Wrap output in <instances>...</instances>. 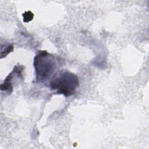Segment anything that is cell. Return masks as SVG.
Instances as JSON below:
<instances>
[{"label": "cell", "instance_id": "cell-1", "mask_svg": "<svg viewBox=\"0 0 149 149\" xmlns=\"http://www.w3.org/2000/svg\"><path fill=\"white\" fill-rule=\"evenodd\" d=\"M60 58L47 51H39L34 58L36 81L43 83L49 80L58 71Z\"/></svg>", "mask_w": 149, "mask_h": 149}, {"label": "cell", "instance_id": "cell-2", "mask_svg": "<svg viewBox=\"0 0 149 149\" xmlns=\"http://www.w3.org/2000/svg\"><path fill=\"white\" fill-rule=\"evenodd\" d=\"M49 88L56 94L65 97L72 95L79 86V78L76 74L68 70L58 71L50 79Z\"/></svg>", "mask_w": 149, "mask_h": 149}, {"label": "cell", "instance_id": "cell-3", "mask_svg": "<svg viewBox=\"0 0 149 149\" xmlns=\"http://www.w3.org/2000/svg\"><path fill=\"white\" fill-rule=\"evenodd\" d=\"M23 70V66L21 65H16L12 72L10 73L6 77L4 81L1 85V91H4L9 94H10L13 89V79L14 78L23 79L22 76V72Z\"/></svg>", "mask_w": 149, "mask_h": 149}, {"label": "cell", "instance_id": "cell-4", "mask_svg": "<svg viewBox=\"0 0 149 149\" xmlns=\"http://www.w3.org/2000/svg\"><path fill=\"white\" fill-rule=\"evenodd\" d=\"M22 16L23 17V20L24 23H28L30 22L34 17V14L30 10L25 12L22 14Z\"/></svg>", "mask_w": 149, "mask_h": 149}, {"label": "cell", "instance_id": "cell-5", "mask_svg": "<svg viewBox=\"0 0 149 149\" xmlns=\"http://www.w3.org/2000/svg\"><path fill=\"white\" fill-rule=\"evenodd\" d=\"M13 50V46L12 45H9L7 46H5V48L3 50H1V58H3L4 56H6L9 53L12 52Z\"/></svg>", "mask_w": 149, "mask_h": 149}]
</instances>
